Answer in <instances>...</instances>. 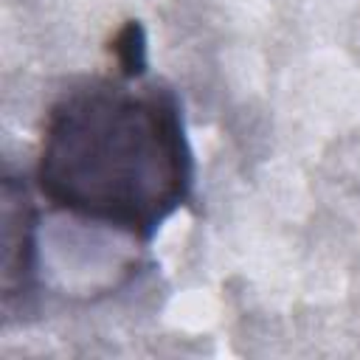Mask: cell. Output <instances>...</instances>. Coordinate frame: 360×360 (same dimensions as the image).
<instances>
[{
  "instance_id": "2",
  "label": "cell",
  "mask_w": 360,
  "mask_h": 360,
  "mask_svg": "<svg viewBox=\"0 0 360 360\" xmlns=\"http://www.w3.org/2000/svg\"><path fill=\"white\" fill-rule=\"evenodd\" d=\"M37 284V205L17 177H3V307Z\"/></svg>"
},
{
  "instance_id": "3",
  "label": "cell",
  "mask_w": 360,
  "mask_h": 360,
  "mask_svg": "<svg viewBox=\"0 0 360 360\" xmlns=\"http://www.w3.org/2000/svg\"><path fill=\"white\" fill-rule=\"evenodd\" d=\"M115 73L124 79H141L146 73V34L138 20L121 25L110 42Z\"/></svg>"
},
{
  "instance_id": "1",
  "label": "cell",
  "mask_w": 360,
  "mask_h": 360,
  "mask_svg": "<svg viewBox=\"0 0 360 360\" xmlns=\"http://www.w3.org/2000/svg\"><path fill=\"white\" fill-rule=\"evenodd\" d=\"M84 79L48 107L34 180L51 208L152 242L188 202L194 155L183 107L163 82Z\"/></svg>"
}]
</instances>
